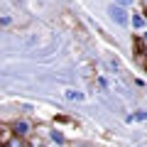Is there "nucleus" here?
I'll use <instances>...</instances> for the list:
<instances>
[{"label":"nucleus","instance_id":"1","mask_svg":"<svg viewBox=\"0 0 147 147\" xmlns=\"http://www.w3.org/2000/svg\"><path fill=\"white\" fill-rule=\"evenodd\" d=\"M108 15H110V20L115 22V25H120V27H125V25H130V12L125 10V7H120V5H113L108 7Z\"/></svg>","mask_w":147,"mask_h":147},{"label":"nucleus","instance_id":"2","mask_svg":"<svg viewBox=\"0 0 147 147\" xmlns=\"http://www.w3.org/2000/svg\"><path fill=\"white\" fill-rule=\"evenodd\" d=\"M10 127H12V135H15V137H22V140L32 135V123H30V120H25V118L15 120Z\"/></svg>","mask_w":147,"mask_h":147},{"label":"nucleus","instance_id":"3","mask_svg":"<svg viewBox=\"0 0 147 147\" xmlns=\"http://www.w3.org/2000/svg\"><path fill=\"white\" fill-rule=\"evenodd\" d=\"M130 27L137 30V32L147 30V15H142V12H132V15H130Z\"/></svg>","mask_w":147,"mask_h":147},{"label":"nucleus","instance_id":"4","mask_svg":"<svg viewBox=\"0 0 147 147\" xmlns=\"http://www.w3.org/2000/svg\"><path fill=\"white\" fill-rule=\"evenodd\" d=\"M64 98H66L69 103H74V100H76V103H79V100H84L86 96L81 93V91H76V88H69V91H64Z\"/></svg>","mask_w":147,"mask_h":147},{"label":"nucleus","instance_id":"5","mask_svg":"<svg viewBox=\"0 0 147 147\" xmlns=\"http://www.w3.org/2000/svg\"><path fill=\"white\" fill-rule=\"evenodd\" d=\"M12 137H15V135H12V127H7V125H0V147L5 145V142H10Z\"/></svg>","mask_w":147,"mask_h":147},{"label":"nucleus","instance_id":"6","mask_svg":"<svg viewBox=\"0 0 147 147\" xmlns=\"http://www.w3.org/2000/svg\"><path fill=\"white\" fill-rule=\"evenodd\" d=\"M49 140H52L54 145H66V137H64V132H61V130H57V127L49 132Z\"/></svg>","mask_w":147,"mask_h":147},{"label":"nucleus","instance_id":"7","mask_svg":"<svg viewBox=\"0 0 147 147\" xmlns=\"http://www.w3.org/2000/svg\"><path fill=\"white\" fill-rule=\"evenodd\" d=\"M130 123H140V120H147V110H140V113H135V115L127 118Z\"/></svg>","mask_w":147,"mask_h":147},{"label":"nucleus","instance_id":"8","mask_svg":"<svg viewBox=\"0 0 147 147\" xmlns=\"http://www.w3.org/2000/svg\"><path fill=\"white\" fill-rule=\"evenodd\" d=\"M3 147H27V145L22 142V137H12V140H10V142H5Z\"/></svg>","mask_w":147,"mask_h":147},{"label":"nucleus","instance_id":"9","mask_svg":"<svg viewBox=\"0 0 147 147\" xmlns=\"http://www.w3.org/2000/svg\"><path fill=\"white\" fill-rule=\"evenodd\" d=\"M113 3H115V5H120V7H125V10L135 5V0H113Z\"/></svg>","mask_w":147,"mask_h":147},{"label":"nucleus","instance_id":"10","mask_svg":"<svg viewBox=\"0 0 147 147\" xmlns=\"http://www.w3.org/2000/svg\"><path fill=\"white\" fill-rule=\"evenodd\" d=\"M140 42L147 47V30H142V32H140Z\"/></svg>","mask_w":147,"mask_h":147},{"label":"nucleus","instance_id":"11","mask_svg":"<svg viewBox=\"0 0 147 147\" xmlns=\"http://www.w3.org/2000/svg\"><path fill=\"white\" fill-rule=\"evenodd\" d=\"M10 22H12L10 17H0V27H7V25H10Z\"/></svg>","mask_w":147,"mask_h":147},{"label":"nucleus","instance_id":"12","mask_svg":"<svg viewBox=\"0 0 147 147\" xmlns=\"http://www.w3.org/2000/svg\"><path fill=\"white\" fill-rule=\"evenodd\" d=\"M145 61H147V49H145Z\"/></svg>","mask_w":147,"mask_h":147},{"label":"nucleus","instance_id":"13","mask_svg":"<svg viewBox=\"0 0 147 147\" xmlns=\"http://www.w3.org/2000/svg\"><path fill=\"white\" fill-rule=\"evenodd\" d=\"M57 147H64V145H57Z\"/></svg>","mask_w":147,"mask_h":147},{"label":"nucleus","instance_id":"14","mask_svg":"<svg viewBox=\"0 0 147 147\" xmlns=\"http://www.w3.org/2000/svg\"><path fill=\"white\" fill-rule=\"evenodd\" d=\"M145 5H147V0H145Z\"/></svg>","mask_w":147,"mask_h":147},{"label":"nucleus","instance_id":"15","mask_svg":"<svg viewBox=\"0 0 147 147\" xmlns=\"http://www.w3.org/2000/svg\"><path fill=\"white\" fill-rule=\"evenodd\" d=\"M137 147H142V145H137Z\"/></svg>","mask_w":147,"mask_h":147}]
</instances>
